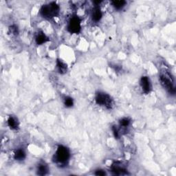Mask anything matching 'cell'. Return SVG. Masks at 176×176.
Returning <instances> with one entry per match:
<instances>
[{"mask_svg": "<svg viewBox=\"0 0 176 176\" xmlns=\"http://www.w3.org/2000/svg\"><path fill=\"white\" fill-rule=\"evenodd\" d=\"M57 66L58 68V71L60 74H65L67 72L68 66L65 63H63L61 60L58 59L57 61Z\"/></svg>", "mask_w": 176, "mask_h": 176, "instance_id": "9", "label": "cell"}, {"mask_svg": "<svg viewBox=\"0 0 176 176\" xmlns=\"http://www.w3.org/2000/svg\"><path fill=\"white\" fill-rule=\"evenodd\" d=\"M68 30L71 33L77 34L80 31V19L78 17H73L70 19L68 26Z\"/></svg>", "mask_w": 176, "mask_h": 176, "instance_id": "5", "label": "cell"}, {"mask_svg": "<svg viewBox=\"0 0 176 176\" xmlns=\"http://www.w3.org/2000/svg\"><path fill=\"white\" fill-rule=\"evenodd\" d=\"M102 16H103V14L100 9V8H99L98 6H96L92 11V19L94 20V22H98V21H100L101 19Z\"/></svg>", "mask_w": 176, "mask_h": 176, "instance_id": "8", "label": "cell"}, {"mask_svg": "<svg viewBox=\"0 0 176 176\" xmlns=\"http://www.w3.org/2000/svg\"><path fill=\"white\" fill-rule=\"evenodd\" d=\"M96 103L99 105L104 106L107 109L112 107L113 101L109 95L104 92H98L96 96Z\"/></svg>", "mask_w": 176, "mask_h": 176, "instance_id": "4", "label": "cell"}, {"mask_svg": "<svg viewBox=\"0 0 176 176\" xmlns=\"http://www.w3.org/2000/svg\"><path fill=\"white\" fill-rule=\"evenodd\" d=\"M95 175L103 176V175H106V173H105L103 170H97L96 172H95Z\"/></svg>", "mask_w": 176, "mask_h": 176, "instance_id": "19", "label": "cell"}, {"mask_svg": "<svg viewBox=\"0 0 176 176\" xmlns=\"http://www.w3.org/2000/svg\"><path fill=\"white\" fill-rule=\"evenodd\" d=\"M101 2H102V1H94V3L96 4V6H98L99 4L101 3Z\"/></svg>", "mask_w": 176, "mask_h": 176, "instance_id": "20", "label": "cell"}, {"mask_svg": "<svg viewBox=\"0 0 176 176\" xmlns=\"http://www.w3.org/2000/svg\"><path fill=\"white\" fill-rule=\"evenodd\" d=\"M14 158L16 160H23L26 158V154H25L24 151L22 149H18L17 152L14 153Z\"/></svg>", "mask_w": 176, "mask_h": 176, "instance_id": "13", "label": "cell"}, {"mask_svg": "<svg viewBox=\"0 0 176 176\" xmlns=\"http://www.w3.org/2000/svg\"><path fill=\"white\" fill-rule=\"evenodd\" d=\"M64 104L67 107H71L73 106L74 105V101L73 99L70 97H66L65 98V101H64Z\"/></svg>", "mask_w": 176, "mask_h": 176, "instance_id": "15", "label": "cell"}, {"mask_svg": "<svg viewBox=\"0 0 176 176\" xmlns=\"http://www.w3.org/2000/svg\"><path fill=\"white\" fill-rule=\"evenodd\" d=\"M70 157V151L67 147L63 145H59L58 147L55 155V160L58 165H60L61 166L65 165L69 160Z\"/></svg>", "mask_w": 176, "mask_h": 176, "instance_id": "2", "label": "cell"}, {"mask_svg": "<svg viewBox=\"0 0 176 176\" xmlns=\"http://www.w3.org/2000/svg\"><path fill=\"white\" fill-rule=\"evenodd\" d=\"M8 125L12 129H17L18 128V122L16 121L14 118L10 116L8 120Z\"/></svg>", "mask_w": 176, "mask_h": 176, "instance_id": "12", "label": "cell"}, {"mask_svg": "<svg viewBox=\"0 0 176 176\" xmlns=\"http://www.w3.org/2000/svg\"><path fill=\"white\" fill-rule=\"evenodd\" d=\"M10 30L12 34H17L18 33V30H17V27H16L15 26H12L10 27Z\"/></svg>", "mask_w": 176, "mask_h": 176, "instance_id": "18", "label": "cell"}, {"mask_svg": "<svg viewBox=\"0 0 176 176\" xmlns=\"http://www.w3.org/2000/svg\"><path fill=\"white\" fill-rule=\"evenodd\" d=\"M48 172V168L44 164H39L37 167V174L39 175H45Z\"/></svg>", "mask_w": 176, "mask_h": 176, "instance_id": "11", "label": "cell"}, {"mask_svg": "<svg viewBox=\"0 0 176 176\" xmlns=\"http://www.w3.org/2000/svg\"><path fill=\"white\" fill-rule=\"evenodd\" d=\"M140 85L142 90L145 94H149L152 90V85H151L150 80L147 76H142L140 79Z\"/></svg>", "mask_w": 176, "mask_h": 176, "instance_id": "6", "label": "cell"}, {"mask_svg": "<svg viewBox=\"0 0 176 176\" xmlns=\"http://www.w3.org/2000/svg\"><path fill=\"white\" fill-rule=\"evenodd\" d=\"M111 171L115 175H126L127 174V171L123 167L119 166L117 164L113 165L111 167Z\"/></svg>", "mask_w": 176, "mask_h": 176, "instance_id": "7", "label": "cell"}, {"mask_svg": "<svg viewBox=\"0 0 176 176\" xmlns=\"http://www.w3.org/2000/svg\"><path fill=\"white\" fill-rule=\"evenodd\" d=\"M111 4L116 9L120 10L121 8H123L124 6H125L126 1H123V0H118V1H111Z\"/></svg>", "mask_w": 176, "mask_h": 176, "instance_id": "14", "label": "cell"}, {"mask_svg": "<svg viewBox=\"0 0 176 176\" xmlns=\"http://www.w3.org/2000/svg\"><path fill=\"white\" fill-rule=\"evenodd\" d=\"M160 80L162 85L168 91L169 94L174 95L175 94V81L173 76L169 72H162L160 75Z\"/></svg>", "mask_w": 176, "mask_h": 176, "instance_id": "1", "label": "cell"}, {"mask_svg": "<svg viewBox=\"0 0 176 176\" xmlns=\"http://www.w3.org/2000/svg\"><path fill=\"white\" fill-rule=\"evenodd\" d=\"M130 123V121L127 118H123L122 119L121 121H120V124H121V126H123L124 127H127L129 126Z\"/></svg>", "mask_w": 176, "mask_h": 176, "instance_id": "16", "label": "cell"}, {"mask_svg": "<svg viewBox=\"0 0 176 176\" xmlns=\"http://www.w3.org/2000/svg\"><path fill=\"white\" fill-rule=\"evenodd\" d=\"M112 131H113V134H114V137L116 138H119V130L116 128V126H113L112 127Z\"/></svg>", "mask_w": 176, "mask_h": 176, "instance_id": "17", "label": "cell"}, {"mask_svg": "<svg viewBox=\"0 0 176 176\" xmlns=\"http://www.w3.org/2000/svg\"><path fill=\"white\" fill-rule=\"evenodd\" d=\"M48 41V38L43 32L39 33L36 37V43L37 45H41Z\"/></svg>", "mask_w": 176, "mask_h": 176, "instance_id": "10", "label": "cell"}, {"mask_svg": "<svg viewBox=\"0 0 176 176\" xmlns=\"http://www.w3.org/2000/svg\"><path fill=\"white\" fill-rule=\"evenodd\" d=\"M59 6L55 2L43 5L40 10V13L42 17L46 19H51L58 15L59 12Z\"/></svg>", "mask_w": 176, "mask_h": 176, "instance_id": "3", "label": "cell"}]
</instances>
